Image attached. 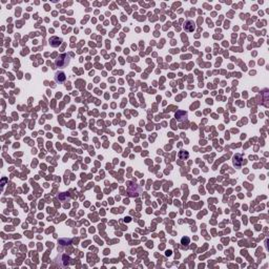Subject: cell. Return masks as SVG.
Segmentation results:
<instances>
[{"label": "cell", "mask_w": 269, "mask_h": 269, "mask_svg": "<svg viewBox=\"0 0 269 269\" xmlns=\"http://www.w3.org/2000/svg\"><path fill=\"white\" fill-rule=\"evenodd\" d=\"M65 79H66V77H65V74L63 73V71H57L55 75V80L56 82L58 83H62L65 81Z\"/></svg>", "instance_id": "277c9868"}, {"label": "cell", "mask_w": 269, "mask_h": 269, "mask_svg": "<svg viewBox=\"0 0 269 269\" xmlns=\"http://www.w3.org/2000/svg\"><path fill=\"white\" fill-rule=\"evenodd\" d=\"M195 28V23L193 22L192 20H187L185 21L184 23V30L186 31V32L190 33V32H193Z\"/></svg>", "instance_id": "7a4b0ae2"}, {"label": "cell", "mask_w": 269, "mask_h": 269, "mask_svg": "<svg viewBox=\"0 0 269 269\" xmlns=\"http://www.w3.org/2000/svg\"><path fill=\"white\" fill-rule=\"evenodd\" d=\"M185 242H186V245L189 243V239H188V238H183V239H182V244H183V245H185Z\"/></svg>", "instance_id": "5b68a950"}, {"label": "cell", "mask_w": 269, "mask_h": 269, "mask_svg": "<svg viewBox=\"0 0 269 269\" xmlns=\"http://www.w3.org/2000/svg\"><path fill=\"white\" fill-rule=\"evenodd\" d=\"M55 63L58 67H65L69 63V57L66 54H62L59 56L58 59H56Z\"/></svg>", "instance_id": "6da1fadb"}, {"label": "cell", "mask_w": 269, "mask_h": 269, "mask_svg": "<svg viewBox=\"0 0 269 269\" xmlns=\"http://www.w3.org/2000/svg\"><path fill=\"white\" fill-rule=\"evenodd\" d=\"M48 42H50V44H51L53 47H58L60 44L62 43V39L59 37H52V38H50Z\"/></svg>", "instance_id": "3957f363"}]
</instances>
